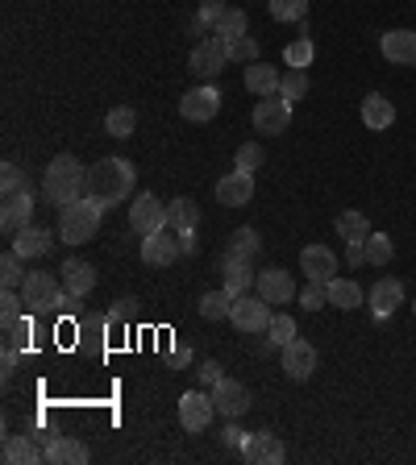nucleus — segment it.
Instances as JSON below:
<instances>
[{"label": "nucleus", "instance_id": "nucleus-24", "mask_svg": "<svg viewBox=\"0 0 416 465\" xmlns=\"http://www.w3.org/2000/svg\"><path fill=\"white\" fill-rule=\"evenodd\" d=\"M46 465H88V445L75 436H54L46 445Z\"/></svg>", "mask_w": 416, "mask_h": 465}, {"label": "nucleus", "instance_id": "nucleus-22", "mask_svg": "<svg viewBox=\"0 0 416 465\" xmlns=\"http://www.w3.org/2000/svg\"><path fill=\"white\" fill-rule=\"evenodd\" d=\"M0 457H5V465H38L46 461V449L38 445V436H5Z\"/></svg>", "mask_w": 416, "mask_h": 465}, {"label": "nucleus", "instance_id": "nucleus-38", "mask_svg": "<svg viewBox=\"0 0 416 465\" xmlns=\"http://www.w3.org/2000/svg\"><path fill=\"white\" fill-rule=\"evenodd\" d=\"M279 96L288 104H296V100H304L308 96V75L304 71H296V67H288V75L279 79Z\"/></svg>", "mask_w": 416, "mask_h": 465}, {"label": "nucleus", "instance_id": "nucleus-11", "mask_svg": "<svg viewBox=\"0 0 416 465\" xmlns=\"http://www.w3.org/2000/svg\"><path fill=\"white\" fill-rule=\"evenodd\" d=\"M259 295L270 303V308H279V303H291V300H300V291H296V283H291V274L288 270H279V266H267V270H259Z\"/></svg>", "mask_w": 416, "mask_h": 465}, {"label": "nucleus", "instance_id": "nucleus-12", "mask_svg": "<svg viewBox=\"0 0 416 465\" xmlns=\"http://www.w3.org/2000/svg\"><path fill=\"white\" fill-rule=\"evenodd\" d=\"M291 125V104L283 96H259L254 104V129L259 134H283Z\"/></svg>", "mask_w": 416, "mask_h": 465}, {"label": "nucleus", "instance_id": "nucleus-32", "mask_svg": "<svg viewBox=\"0 0 416 465\" xmlns=\"http://www.w3.org/2000/svg\"><path fill=\"white\" fill-rule=\"evenodd\" d=\"M325 291H329V303H333V308H342V312H354V308H358V303L366 300V295H363V287H358V283H354V279H333Z\"/></svg>", "mask_w": 416, "mask_h": 465}, {"label": "nucleus", "instance_id": "nucleus-47", "mask_svg": "<svg viewBox=\"0 0 416 465\" xmlns=\"http://www.w3.org/2000/svg\"><path fill=\"white\" fill-rule=\"evenodd\" d=\"M129 316H134V300H121V303H113V308H109V324H125Z\"/></svg>", "mask_w": 416, "mask_h": 465}, {"label": "nucleus", "instance_id": "nucleus-46", "mask_svg": "<svg viewBox=\"0 0 416 465\" xmlns=\"http://www.w3.org/2000/svg\"><path fill=\"white\" fill-rule=\"evenodd\" d=\"M246 436H250V432H241V428L233 424V420H229L225 432H221V441H225V449H238V453H241V445H246Z\"/></svg>", "mask_w": 416, "mask_h": 465}, {"label": "nucleus", "instance_id": "nucleus-35", "mask_svg": "<svg viewBox=\"0 0 416 465\" xmlns=\"http://www.w3.org/2000/svg\"><path fill=\"white\" fill-rule=\"evenodd\" d=\"M296 321H291V316H283V312H275V316H270V324H267V345L270 349H283V345H291L296 341Z\"/></svg>", "mask_w": 416, "mask_h": 465}, {"label": "nucleus", "instance_id": "nucleus-1", "mask_svg": "<svg viewBox=\"0 0 416 465\" xmlns=\"http://www.w3.org/2000/svg\"><path fill=\"white\" fill-rule=\"evenodd\" d=\"M137 183V171L129 158H100L88 166V196L104 208H117Z\"/></svg>", "mask_w": 416, "mask_h": 465}, {"label": "nucleus", "instance_id": "nucleus-36", "mask_svg": "<svg viewBox=\"0 0 416 465\" xmlns=\"http://www.w3.org/2000/svg\"><path fill=\"white\" fill-rule=\"evenodd\" d=\"M363 254H366V266H387L392 254H395V246H392L387 233H371V237L363 241Z\"/></svg>", "mask_w": 416, "mask_h": 465}, {"label": "nucleus", "instance_id": "nucleus-29", "mask_svg": "<svg viewBox=\"0 0 416 465\" xmlns=\"http://www.w3.org/2000/svg\"><path fill=\"white\" fill-rule=\"evenodd\" d=\"M213 42H217V51L225 54L229 62H254L259 59V42L250 38V33H241V38H217V33H213Z\"/></svg>", "mask_w": 416, "mask_h": 465}, {"label": "nucleus", "instance_id": "nucleus-53", "mask_svg": "<svg viewBox=\"0 0 416 465\" xmlns=\"http://www.w3.org/2000/svg\"><path fill=\"white\" fill-rule=\"evenodd\" d=\"M412 316H416V300H412Z\"/></svg>", "mask_w": 416, "mask_h": 465}, {"label": "nucleus", "instance_id": "nucleus-42", "mask_svg": "<svg viewBox=\"0 0 416 465\" xmlns=\"http://www.w3.org/2000/svg\"><path fill=\"white\" fill-rule=\"evenodd\" d=\"M21 254L17 249H9V254H5V258H0V279H5V287H21V283H25V270H21Z\"/></svg>", "mask_w": 416, "mask_h": 465}, {"label": "nucleus", "instance_id": "nucleus-8", "mask_svg": "<svg viewBox=\"0 0 416 465\" xmlns=\"http://www.w3.org/2000/svg\"><path fill=\"white\" fill-rule=\"evenodd\" d=\"M179 113H184V121H192V125H208L221 113V92L213 83H200V88H192V92L179 100Z\"/></svg>", "mask_w": 416, "mask_h": 465}, {"label": "nucleus", "instance_id": "nucleus-43", "mask_svg": "<svg viewBox=\"0 0 416 465\" xmlns=\"http://www.w3.org/2000/svg\"><path fill=\"white\" fill-rule=\"evenodd\" d=\"M25 345H30V321H25V316H17V321L5 324V349H21V353H25Z\"/></svg>", "mask_w": 416, "mask_h": 465}, {"label": "nucleus", "instance_id": "nucleus-49", "mask_svg": "<svg viewBox=\"0 0 416 465\" xmlns=\"http://www.w3.org/2000/svg\"><path fill=\"white\" fill-rule=\"evenodd\" d=\"M21 366V349H5V366H0V374H5V383H9L13 374H17Z\"/></svg>", "mask_w": 416, "mask_h": 465}, {"label": "nucleus", "instance_id": "nucleus-20", "mask_svg": "<svg viewBox=\"0 0 416 465\" xmlns=\"http://www.w3.org/2000/svg\"><path fill=\"white\" fill-rule=\"evenodd\" d=\"M366 303H371V316L387 321V316L404 303V283H400V279H379L371 287V295H366Z\"/></svg>", "mask_w": 416, "mask_h": 465}, {"label": "nucleus", "instance_id": "nucleus-44", "mask_svg": "<svg viewBox=\"0 0 416 465\" xmlns=\"http://www.w3.org/2000/svg\"><path fill=\"white\" fill-rule=\"evenodd\" d=\"M262 163H267V154H262V145H259V142L238 145V158H233V166H238V171H250V175H254V171H259Z\"/></svg>", "mask_w": 416, "mask_h": 465}, {"label": "nucleus", "instance_id": "nucleus-10", "mask_svg": "<svg viewBox=\"0 0 416 465\" xmlns=\"http://www.w3.org/2000/svg\"><path fill=\"white\" fill-rule=\"evenodd\" d=\"M288 449L275 432H250L246 445H241V461L246 465H283Z\"/></svg>", "mask_w": 416, "mask_h": 465}, {"label": "nucleus", "instance_id": "nucleus-45", "mask_svg": "<svg viewBox=\"0 0 416 465\" xmlns=\"http://www.w3.org/2000/svg\"><path fill=\"white\" fill-rule=\"evenodd\" d=\"M325 300H329V291H325L321 283H308V287L300 291V308H304V312H321Z\"/></svg>", "mask_w": 416, "mask_h": 465}, {"label": "nucleus", "instance_id": "nucleus-48", "mask_svg": "<svg viewBox=\"0 0 416 465\" xmlns=\"http://www.w3.org/2000/svg\"><path fill=\"white\" fill-rule=\"evenodd\" d=\"M221 378H225V374H221L217 362H204V366H200V383H204V386H217Z\"/></svg>", "mask_w": 416, "mask_h": 465}, {"label": "nucleus", "instance_id": "nucleus-18", "mask_svg": "<svg viewBox=\"0 0 416 465\" xmlns=\"http://www.w3.org/2000/svg\"><path fill=\"white\" fill-rule=\"evenodd\" d=\"M383 59H392L395 67H416V30H387L379 38Z\"/></svg>", "mask_w": 416, "mask_h": 465}, {"label": "nucleus", "instance_id": "nucleus-17", "mask_svg": "<svg viewBox=\"0 0 416 465\" xmlns=\"http://www.w3.org/2000/svg\"><path fill=\"white\" fill-rule=\"evenodd\" d=\"M33 225V196L30 191H21V196H5V204H0V228L9 233V237H17L21 228Z\"/></svg>", "mask_w": 416, "mask_h": 465}, {"label": "nucleus", "instance_id": "nucleus-39", "mask_svg": "<svg viewBox=\"0 0 416 465\" xmlns=\"http://www.w3.org/2000/svg\"><path fill=\"white\" fill-rule=\"evenodd\" d=\"M275 21H304L308 17V0H267Z\"/></svg>", "mask_w": 416, "mask_h": 465}, {"label": "nucleus", "instance_id": "nucleus-31", "mask_svg": "<svg viewBox=\"0 0 416 465\" xmlns=\"http://www.w3.org/2000/svg\"><path fill=\"white\" fill-rule=\"evenodd\" d=\"M134 129H137V113L129 104H117V108L104 113V134L109 137H134Z\"/></svg>", "mask_w": 416, "mask_h": 465}, {"label": "nucleus", "instance_id": "nucleus-6", "mask_svg": "<svg viewBox=\"0 0 416 465\" xmlns=\"http://www.w3.org/2000/svg\"><path fill=\"white\" fill-rule=\"evenodd\" d=\"M213 420H217V404H213V395H204V391H184L179 395V424H184L187 432H204Z\"/></svg>", "mask_w": 416, "mask_h": 465}, {"label": "nucleus", "instance_id": "nucleus-37", "mask_svg": "<svg viewBox=\"0 0 416 465\" xmlns=\"http://www.w3.org/2000/svg\"><path fill=\"white\" fill-rule=\"evenodd\" d=\"M312 54H317V46H312L308 33H300L296 42H288V46H283V62H288V67H296V71H304V67H308Z\"/></svg>", "mask_w": 416, "mask_h": 465}, {"label": "nucleus", "instance_id": "nucleus-51", "mask_svg": "<svg viewBox=\"0 0 416 465\" xmlns=\"http://www.w3.org/2000/svg\"><path fill=\"white\" fill-rule=\"evenodd\" d=\"M187 362H192V349H187V345H184V349H175V353H171V370H184Z\"/></svg>", "mask_w": 416, "mask_h": 465}, {"label": "nucleus", "instance_id": "nucleus-34", "mask_svg": "<svg viewBox=\"0 0 416 465\" xmlns=\"http://www.w3.org/2000/svg\"><path fill=\"white\" fill-rule=\"evenodd\" d=\"M233 300H238V295L229 287L208 291V295H200V316H204V321H225L229 312H233Z\"/></svg>", "mask_w": 416, "mask_h": 465}, {"label": "nucleus", "instance_id": "nucleus-14", "mask_svg": "<svg viewBox=\"0 0 416 465\" xmlns=\"http://www.w3.org/2000/svg\"><path fill=\"white\" fill-rule=\"evenodd\" d=\"M312 370H317V345L304 341V337H296L291 345H283V374H288L291 383L312 378Z\"/></svg>", "mask_w": 416, "mask_h": 465}, {"label": "nucleus", "instance_id": "nucleus-33", "mask_svg": "<svg viewBox=\"0 0 416 465\" xmlns=\"http://www.w3.org/2000/svg\"><path fill=\"white\" fill-rule=\"evenodd\" d=\"M333 228H337V237H345L350 246H363V241L371 237V220H366L363 212H354V208H350V212H342Z\"/></svg>", "mask_w": 416, "mask_h": 465}, {"label": "nucleus", "instance_id": "nucleus-5", "mask_svg": "<svg viewBox=\"0 0 416 465\" xmlns=\"http://www.w3.org/2000/svg\"><path fill=\"white\" fill-rule=\"evenodd\" d=\"M270 303L262 300V295H238L233 300V312H229V324L238 332H267V324H270Z\"/></svg>", "mask_w": 416, "mask_h": 465}, {"label": "nucleus", "instance_id": "nucleus-7", "mask_svg": "<svg viewBox=\"0 0 416 465\" xmlns=\"http://www.w3.org/2000/svg\"><path fill=\"white\" fill-rule=\"evenodd\" d=\"M208 395L217 404V415H225V420H241L250 412V386L238 378H221L217 386H208Z\"/></svg>", "mask_w": 416, "mask_h": 465}, {"label": "nucleus", "instance_id": "nucleus-15", "mask_svg": "<svg viewBox=\"0 0 416 465\" xmlns=\"http://www.w3.org/2000/svg\"><path fill=\"white\" fill-rule=\"evenodd\" d=\"M300 270L308 274V283L329 287V283L337 279V258H333L329 246H304L300 249Z\"/></svg>", "mask_w": 416, "mask_h": 465}, {"label": "nucleus", "instance_id": "nucleus-30", "mask_svg": "<svg viewBox=\"0 0 416 465\" xmlns=\"http://www.w3.org/2000/svg\"><path fill=\"white\" fill-rule=\"evenodd\" d=\"M259 249H262V237H259V228H238L233 237H229L225 246V258H241V262H254L259 258Z\"/></svg>", "mask_w": 416, "mask_h": 465}, {"label": "nucleus", "instance_id": "nucleus-23", "mask_svg": "<svg viewBox=\"0 0 416 465\" xmlns=\"http://www.w3.org/2000/svg\"><path fill=\"white\" fill-rule=\"evenodd\" d=\"M62 287L71 291L75 300H83V295L96 287V266L83 258H67L62 262Z\"/></svg>", "mask_w": 416, "mask_h": 465}, {"label": "nucleus", "instance_id": "nucleus-16", "mask_svg": "<svg viewBox=\"0 0 416 465\" xmlns=\"http://www.w3.org/2000/svg\"><path fill=\"white\" fill-rule=\"evenodd\" d=\"M129 228L142 233V237L166 228V204H158V196H137L134 204H129Z\"/></svg>", "mask_w": 416, "mask_h": 465}, {"label": "nucleus", "instance_id": "nucleus-52", "mask_svg": "<svg viewBox=\"0 0 416 465\" xmlns=\"http://www.w3.org/2000/svg\"><path fill=\"white\" fill-rule=\"evenodd\" d=\"M345 258H350V266H363V262H366L363 246H350V254H345Z\"/></svg>", "mask_w": 416, "mask_h": 465}, {"label": "nucleus", "instance_id": "nucleus-4", "mask_svg": "<svg viewBox=\"0 0 416 465\" xmlns=\"http://www.w3.org/2000/svg\"><path fill=\"white\" fill-rule=\"evenodd\" d=\"M100 220H104V204H96L92 196H80L75 204L59 208V237L67 246H83L100 233Z\"/></svg>", "mask_w": 416, "mask_h": 465}, {"label": "nucleus", "instance_id": "nucleus-40", "mask_svg": "<svg viewBox=\"0 0 416 465\" xmlns=\"http://www.w3.org/2000/svg\"><path fill=\"white\" fill-rule=\"evenodd\" d=\"M21 191H30V179L21 175L17 163H5V171H0V196H21Z\"/></svg>", "mask_w": 416, "mask_h": 465}, {"label": "nucleus", "instance_id": "nucleus-27", "mask_svg": "<svg viewBox=\"0 0 416 465\" xmlns=\"http://www.w3.org/2000/svg\"><path fill=\"white\" fill-rule=\"evenodd\" d=\"M279 79L283 75L275 71V67H267V62H259V59L246 67V88L254 96H279Z\"/></svg>", "mask_w": 416, "mask_h": 465}, {"label": "nucleus", "instance_id": "nucleus-2", "mask_svg": "<svg viewBox=\"0 0 416 465\" xmlns=\"http://www.w3.org/2000/svg\"><path fill=\"white\" fill-rule=\"evenodd\" d=\"M88 191V171L75 154H59L51 166H46V175H42V196L51 200L54 208H67Z\"/></svg>", "mask_w": 416, "mask_h": 465}, {"label": "nucleus", "instance_id": "nucleus-21", "mask_svg": "<svg viewBox=\"0 0 416 465\" xmlns=\"http://www.w3.org/2000/svg\"><path fill=\"white\" fill-rule=\"evenodd\" d=\"M13 249H17V254H21L25 262H30V258H51V249H54V233H51V228L30 225V228H21L17 237H13Z\"/></svg>", "mask_w": 416, "mask_h": 465}, {"label": "nucleus", "instance_id": "nucleus-3", "mask_svg": "<svg viewBox=\"0 0 416 465\" xmlns=\"http://www.w3.org/2000/svg\"><path fill=\"white\" fill-rule=\"evenodd\" d=\"M21 300H25V316H46V312H67L75 303V295L54 274L30 270L25 283H21Z\"/></svg>", "mask_w": 416, "mask_h": 465}, {"label": "nucleus", "instance_id": "nucleus-50", "mask_svg": "<svg viewBox=\"0 0 416 465\" xmlns=\"http://www.w3.org/2000/svg\"><path fill=\"white\" fill-rule=\"evenodd\" d=\"M179 249H184V254H196V228H184V233H179Z\"/></svg>", "mask_w": 416, "mask_h": 465}, {"label": "nucleus", "instance_id": "nucleus-25", "mask_svg": "<svg viewBox=\"0 0 416 465\" xmlns=\"http://www.w3.org/2000/svg\"><path fill=\"white\" fill-rule=\"evenodd\" d=\"M221 279H225V287L233 291V295H246V291L259 283V274H254V262L221 258Z\"/></svg>", "mask_w": 416, "mask_h": 465}, {"label": "nucleus", "instance_id": "nucleus-41", "mask_svg": "<svg viewBox=\"0 0 416 465\" xmlns=\"http://www.w3.org/2000/svg\"><path fill=\"white\" fill-rule=\"evenodd\" d=\"M246 25H250V21H246V13H241V9H225V17L217 21V30H213V33H217V38H241V33H246Z\"/></svg>", "mask_w": 416, "mask_h": 465}, {"label": "nucleus", "instance_id": "nucleus-9", "mask_svg": "<svg viewBox=\"0 0 416 465\" xmlns=\"http://www.w3.org/2000/svg\"><path fill=\"white\" fill-rule=\"evenodd\" d=\"M179 254H184V249H179V233H166V228H158V233H146V237H142V262L150 270L175 266Z\"/></svg>", "mask_w": 416, "mask_h": 465}, {"label": "nucleus", "instance_id": "nucleus-28", "mask_svg": "<svg viewBox=\"0 0 416 465\" xmlns=\"http://www.w3.org/2000/svg\"><path fill=\"white\" fill-rule=\"evenodd\" d=\"M196 225H200V208H196V200L175 196L171 204H166V228L184 233V228H196Z\"/></svg>", "mask_w": 416, "mask_h": 465}, {"label": "nucleus", "instance_id": "nucleus-19", "mask_svg": "<svg viewBox=\"0 0 416 465\" xmlns=\"http://www.w3.org/2000/svg\"><path fill=\"white\" fill-rule=\"evenodd\" d=\"M217 200L225 208L250 204V200H254V175H250V171H229V175L217 183Z\"/></svg>", "mask_w": 416, "mask_h": 465}, {"label": "nucleus", "instance_id": "nucleus-13", "mask_svg": "<svg viewBox=\"0 0 416 465\" xmlns=\"http://www.w3.org/2000/svg\"><path fill=\"white\" fill-rule=\"evenodd\" d=\"M225 54L217 51V42L213 38H200L196 46H192V54H187V67H192V75L196 79H204V83H213L221 71H225Z\"/></svg>", "mask_w": 416, "mask_h": 465}, {"label": "nucleus", "instance_id": "nucleus-26", "mask_svg": "<svg viewBox=\"0 0 416 465\" xmlns=\"http://www.w3.org/2000/svg\"><path fill=\"white\" fill-rule=\"evenodd\" d=\"M392 121H395V104L387 100L383 92H371L363 100V125L366 129H392Z\"/></svg>", "mask_w": 416, "mask_h": 465}]
</instances>
